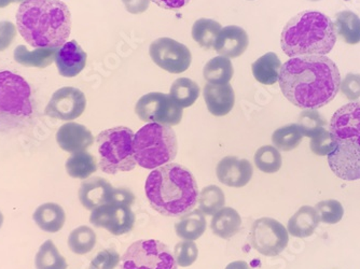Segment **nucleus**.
I'll use <instances>...</instances> for the list:
<instances>
[{
  "mask_svg": "<svg viewBox=\"0 0 360 269\" xmlns=\"http://www.w3.org/2000/svg\"><path fill=\"white\" fill-rule=\"evenodd\" d=\"M280 88L291 104L319 109L333 102L340 91L339 68L326 55L293 58L282 65Z\"/></svg>",
  "mask_w": 360,
  "mask_h": 269,
  "instance_id": "nucleus-1",
  "label": "nucleus"
},
{
  "mask_svg": "<svg viewBox=\"0 0 360 269\" xmlns=\"http://www.w3.org/2000/svg\"><path fill=\"white\" fill-rule=\"evenodd\" d=\"M16 28L32 48H60L72 32V14L60 0H24Z\"/></svg>",
  "mask_w": 360,
  "mask_h": 269,
  "instance_id": "nucleus-2",
  "label": "nucleus"
},
{
  "mask_svg": "<svg viewBox=\"0 0 360 269\" xmlns=\"http://www.w3.org/2000/svg\"><path fill=\"white\" fill-rule=\"evenodd\" d=\"M145 193L155 211L172 218L191 211L200 194L191 171L176 163L153 169L146 180Z\"/></svg>",
  "mask_w": 360,
  "mask_h": 269,
  "instance_id": "nucleus-3",
  "label": "nucleus"
},
{
  "mask_svg": "<svg viewBox=\"0 0 360 269\" xmlns=\"http://www.w3.org/2000/svg\"><path fill=\"white\" fill-rule=\"evenodd\" d=\"M337 42L335 23L317 11H303L293 16L281 36L283 51L290 58L326 55Z\"/></svg>",
  "mask_w": 360,
  "mask_h": 269,
  "instance_id": "nucleus-4",
  "label": "nucleus"
},
{
  "mask_svg": "<svg viewBox=\"0 0 360 269\" xmlns=\"http://www.w3.org/2000/svg\"><path fill=\"white\" fill-rule=\"evenodd\" d=\"M134 157L136 163L146 169H155L175 159L178 143L171 126L148 123L134 136Z\"/></svg>",
  "mask_w": 360,
  "mask_h": 269,
  "instance_id": "nucleus-5",
  "label": "nucleus"
},
{
  "mask_svg": "<svg viewBox=\"0 0 360 269\" xmlns=\"http://www.w3.org/2000/svg\"><path fill=\"white\" fill-rule=\"evenodd\" d=\"M134 136L132 129L125 126L113 127L98 133V166L103 173L117 175L134 169L137 164L133 147Z\"/></svg>",
  "mask_w": 360,
  "mask_h": 269,
  "instance_id": "nucleus-6",
  "label": "nucleus"
},
{
  "mask_svg": "<svg viewBox=\"0 0 360 269\" xmlns=\"http://www.w3.org/2000/svg\"><path fill=\"white\" fill-rule=\"evenodd\" d=\"M177 266L169 247L153 240L133 242L120 261V269H177Z\"/></svg>",
  "mask_w": 360,
  "mask_h": 269,
  "instance_id": "nucleus-7",
  "label": "nucleus"
},
{
  "mask_svg": "<svg viewBox=\"0 0 360 269\" xmlns=\"http://www.w3.org/2000/svg\"><path fill=\"white\" fill-rule=\"evenodd\" d=\"M32 88L27 81L12 72H0V114H32Z\"/></svg>",
  "mask_w": 360,
  "mask_h": 269,
  "instance_id": "nucleus-8",
  "label": "nucleus"
},
{
  "mask_svg": "<svg viewBox=\"0 0 360 269\" xmlns=\"http://www.w3.org/2000/svg\"><path fill=\"white\" fill-rule=\"evenodd\" d=\"M135 113L143 122L172 127L181 122L184 111L169 94L153 92L139 98Z\"/></svg>",
  "mask_w": 360,
  "mask_h": 269,
  "instance_id": "nucleus-9",
  "label": "nucleus"
},
{
  "mask_svg": "<svg viewBox=\"0 0 360 269\" xmlns=\"http://www.w3.org/2000/svg\"><path fill=\"white\" fill-rule=\"evenodd\" d=\"M250 246L266 256H276L286 249L289 242L288 230L272 218H261L252 224Z\"/></svg>",
  "mask_w": 360,
  "mask_h": 269,
  "instance_id": "nucleus-10",
  "label": "nucleus"
},
{
  "mask_svg": "<svg viewBox=\"0 0 360 269\" xmlns=\"http://www.w3.org/2000/svg\"><path fill=\"white\" fill-rule=\"evenodd\" d=\"M149 54L157 66L171 74H183L192 62L189 48L172 38H159L151 42Z\"/></svg>",
  "mask_w": 360,
  "mask_h": 269,
  "instance_id": "nucleus-11",
  "label": "nucleus"
},
{
  "mask_svg": "<svg viewBox=\"0 0 360 269\" xmlns=\"http://www.w3.org/2000/svg\"><path fill=\"white\" fill-rule=\"evenodd\" d=\"M90 222L95 228H105L113 236H121L134 228L135 214L127 204L112 202L93 210Z\"/></svg>",
  "mask_w": 360,
  "mask_h": 269,
  "instance_id": "nucleus-12",
  "label": "nucleus"
},
{
  "mask_svg": "<svg viewBox=\"0 0 360 269\" xmlns=\"http://www.w3.org/2000/svg\"><path fill=\"white\" fill-rule=\"evenodd\" d=\"M86 95L79 88L66 86L52 95L44 113L56 120H76L86 110Z\"/></svg>",
  "mask_w": 360,
  "mask_h": 269,
  "instance_id": "nucleus-13",
  "label": "nucleus"
},
{
  "mask_svg": "<svg viewBox=\"0 0 360 269\" xmlns=\"http://www.w3.org/2000/svg\"><path fill=\"white\" fill-rule=\"evenodd\" d=\"M331 171L340 179L355 181L360 179V145L352 141H339L328 155Z\"/></svg>",
  "mask_w": 360,
  "mask_h": 269,
  "instance_id": "nucleus-14",
  "label": "nucleus"
},
{
  "mask_svg": "<svg viewBox=\"0 0 360 269\" xmlns=\"http://www.w3.org/2000/svg\"><path fill=\"white\" fill-rule=\"evenodd\" d=\"M329 131L338 143L352 141L360 145V102L349 103L335 111Z\"/></svg>",
  "mask_w": 360,
  "mask_h": 269,
  "instance_id": "nucleus-15",
  "label": "nucleus"
},
{
  "mask_svg": "<svg viewBox=\"0 0 360 269\" xmlns=\"http://www.w3.org/2000/svg\"><path fill=\"white\" fill-rule=\"evenodd\" d=\"M216 173L226 187L243 188L252 180L254 168L248 159L226 157L218 163Z\"/></svg>",
  "mask_w": 360,
  "mask_h": 269,
  "instance_id": "nucleus-16",
  "label": "nucleus"
},
{
  "mask_svg": "<svg viewBox=\"0 0 360 269\" xmlns=\"http://www.w3.org/2000/svg\"><path fill=\"white\" fill-rule=\"evenodd\" d=\"M115 193L116 189L106 179L94 177L81 183L78 196L81 205L93 211L100 206L115 202Z\"/></svg>",
  "mask_w": 360,
  "mask_h": 269,
  "instance_id": "nucleus-17",
  "label": "nucleus"
},
{
  "mask_svg": "<svg viewBox=\"0 0 360 269\" xmlns=\"http://www.w3.org/2000/svg\"><path fill=\"white\" fill-rule=\"evenodd\" d=\"M56 143L65 152L74 155L89 149L94 143V137L84 125L68 122L58 129Z\"/></svg>",
  "mask_w": 360,
  "mask_h": 269,
  "instance_id": "nucleus-18",
  "label": "nucleus"
},
{
  "mask_svg": "<svg viewBox=\"0 0 360 269\" xmlns=\"http://www.w3.org/2000/svg\"><path fill=\"white\" fill-rule=\"evenodd\" d=\"M86 58L88 55L76 40L66 42L58 48L56 56L58 74L65 78L78 76L86 67Z\"/></svg>",
  "mask_w": 360,
  "mask_h": 269,
  "instance_id": "nucleus-19",
  "label": "nucleus"
},
{
  "mask_svg": "<svg viewBox=\"0 0 360 269\" xmlns=\"http://www.w3.org/2000/svg\"><path fill=\"white\" fill-rule=\"evenodd\" d=\"M250 39L248 32L240 26L230 25L222 28L216 39L214 48L220 56L236 58L248 50Z\"/></svg>",
  "mask_w": 360,
  "mask_h": 269,
  "instance_id": "nucleus-20",
  "label": "nucleus"
},
{
  "mask_svg": "<svg viewBox=\"0 0 360 269\" xmlns=\"http://www.w3.org/2000/svg\"><path fill=\"white\" fill-rule=\"evenodd\" d=\"M204 100L208 111L215 117H224L231 112L236 104V93L232 86L226 84H210L203 90Z\"/></svg>",
  "mask_w": 360,
  "mask_h": 269,
  "instance_id": "nucleus-21",
  "label": "nucleus"
},
{
  "mask_svg": "<svg viewBox=\"0 0 360 269\" xmlns=\"http://www.w3.org/2000/svg\"><path fill=\"white\" fill-rule=\"evenodd\" d=\"M319 224V214L315 207L303 206L289 218L287 230L293 237L307 238L314 234Z\"/></svg>",
  "mask_w": 360,
  "mask_h": 269,
  "instance_id": "nucleus-22",
  "label": "nucleus"
},
{
  "mask_svg": "<svg viewBox=\"0 0 360 269\" xmlns=\"http://www.w3.org/2000/svg\"><path fill=\"white\" fill-rule=\"evenodd\" d=\"M242 225V218L236 209L231 207H224L216 212L210 222L212 232L222 238L230 240L238 234Z\"/></svg>",
  "mask_w": 360,
  "mask_h": 269,
  "instance_id": "nucleus-23",
  "label": "nucleus"
},
{
  "mask_svg": "<svg viewBox=\"0 0 360 269\" xmlns=\"http://www.w3.org/2000/svg\"><path fill=\"white\" fill-rule=\"evenodd\" d=\"M32 218L38 228L44 232H58L64 226L66 214L62 206L54 203H46L36 209Z\"/></svg>",
  "mask_w": 360,
  "mask_h": 269,
  "instance_id": "nucleus-24",
  "label": "nucleus"
},
{
  "mask_svg": "<svg viewBox=\"0 0 360 269\" xmlns=\"http://www.w3.org/2000/svg\"><path fill=\"white\" fill-rule=\"evenodd\" d=\"M58 50L56 48H37L30 51L25 46H19L14 50L13 58L22 66L46 68L56 62Z\"/></svg>",
  "mask_w": 360,
  "mask_h": 269,
  "instance_id": "nucleus-25",
  "label": "nucleus"
},
{
  "mask_svg": "<svg viewBox=\"0 0 360 269\" xmlns=\"http://www.w3.org/2000/svg\"><path fill=\"white\" fill-rule=\"evenodd\" d=\"M282 62L273 52L264 54L252 63V70L255 79L264 86H273L280 79Z\"/></svg>",
  "mask_w": 360,
  "mask_h": 269,
  "instance_id": "nucleus-26",
  "label": "nucleus"
},
{
  "mask_svg": "<svg viewBox=\"0 0 360 269\" xmlns=\"http://www.w3.org/2000/svg\"><path fill=\"white\" fill-rule=\"evenodd\" d=\"M207 222L204 214L200 210L188 212L175 224V232L178 237L184 240H199L205 232Z\"/></svg>",
  "mask_w": 360,
  "mask_h": 269,
  "instance_id": "nucleus-27",
  "label": "nucleus"
},
{
  "mask_svg": "<svg viewBox=\"0 0 360 269\" xmlns=\"http://www.w3.org/2000/svg\"><path fill=\"white\" fill-rule=\"evenodd\" d=\"M335 32L347 44L360 42V18L353 11L345 10L335 15Z\"/></svg>",
  "mask_w": 360,
  "mask_h": 269,
  "instance_id": "nucleus-28",
  "label": "nucleus"
},
{
  "mask_svg": "<svg viewBox=\"0 0 360 269\" xmlns=\"http://www.w3.org/2000/svg\"><path fill=\"white\" fill-rule=\"evenodd\" d=\"M65 167L70 177L86 180L97 171L98 164L91 153L82 151L74 153L72 157H68Z\"/></svg>",
  "mask_w": 360,
  "mask_h": 269,
  "instance_id": "nucleus-29",
  "label": "nucleus"
},
{
  "mask_svg": "<svg viewBox=\"0 0 360 269\" xmlns=\"http://www.w3.org/2000/svg\"><path fill=\"white\" fill-rule=\"evenodd\" d=\"M234 74L231 60L224 56H217L206 63L203 77L210 84H226Z\"/></svg>",
  "mask_w": 360,
  "mask_h": 269,
  "instance_id": "nucleus-30",
  "label": "nucleus"
},
{
  "mask_svg": "<svg viewBox=\"0 0 360 269\" xmlns=\"http://www.w3.org/2000/svg\"><path fill=\"white\" fill-rule=\"evenodd\" d=\"M169 96L180 108H188L199 98L200 86L191 79L179 78L172 84Z\"/></svg>",
  "mask_w": 360,
  "mask_h": 269,
  "instance_id": "nucleus-31",
  "label": "nucleus"
},
{
  "mask_svg": "<svg viewBox=\"0 0 360 269\" xmlns=\"http://www.w3.org/2000/svg\"><path fill=\"white\" fill-rule=\"evenodd\" d=\"M36 269H68V264L52 240L40 246L35 258Z\"/></svg>",
  "mask_w": 360,
  "mask_h": 269,
  "instance_id": "nucleus-32",
  "label": "nucleus"
},
{
  "mask_svg": "<svg viewBox=\"0 0 360 269\" xmlns=\"http://www.w3.org/2000/svg\"><path fill=\"white\" fill-rule=\"evenodd\" d=\"M222 27L218 22L210 19H200L194 22L192 26V38L202 48H214Z\"/></svg>",
  "mask_w": 360,
  "mask_h": 269,
  "instance_id": "nucleus-33",
  "label": "nucleus"
},
{
  "mask_svg": "<svg viewBox=\"0 0 360 269\" xmlns=\"http://www.w3.org/2000/svg\"><path fill=\"white\" fill-rule=\"evenodd\" d=\"M303 137L304 136L298 124L285 125L273 133V147H276L278 151L288 152L300 145Z\"/></svg>",
  "mask_w": 360,
  "mask_h": 269,
  "instance_id": "nucleus-34",
  "label": "nucleus"
},
{
  "mask_svg": "<svg viewBox=\"0 0 360 269\" xmlns=\"http://www.w3.org/2000/svg\"><path fill=\"white\" fill-rule=\"evenodd\" d=\"M68 242L72 252L84 256L94 249L96 244V234L89 226L81 225L70 232Z\"/></svg>",
  "mask_w": 360,
  "mask_h": 269,
  "instance_id": "nucleus-35",
  "label": "nucleus"
},
{
  "mask_svg": "<svg viewBox=\"0 0 360 269\" xmlns=\"http://www.w3.org/2000/svg\"><path fill=\"white\" fill-rule=\"evenodd\" d=\"M200 211L206 216H214L216 212L224 207L226 196L219 187L208 185L204 188L199 194Z\"/></svg>",
  "mask_w": 360,
  "mask_h": 269,
  "instance_id": "nucleus-36",
  "label": "nucleus"
},
{
  "mask_svg": "<svg viewBox=\"0 0 360 269\" xmlns=\"http://www.w3.org/2000/svg\"><path fill=\"white\" fill-rule=\"evenodd\" d=\"M254 159L257 168L262 173H275L282 167V155L273 145H264L257 150Z\"/></svg>",
  "mask_w": 360,
  "mask_h": 269,
  "instance_id": "nucleus-37",
  "label": "nucleus"
},
{
  "mask_svg": "<svg viewBox=\"0 0 360 269\" xmlns=\"http://www.w3.org/2000/svg\"><path fill=\"white\" fill-rule=\"evenodd\" d=\"M297 124L300 126L303 136L312 138L319 131L325 129L327 122H326L323 115L317 112L315 109H305V110L302 111L301 114L299 115L298 123H297Z\"/></svg>",
  "mask_w": 360,
  "mask_h": 269,
  "instance_id": "nucleus-38",
  "label": "nucleus"
},
{
  "mask_svg": "<svg viewBox=\"0 0 360 269\" xmlns=\"http://www.w3.org/2000/svg\"><path fill=\"white\" fill-rule=\"evenodd\" d=\"M319 214V222L326 224H337L345 216V208L338 200H323L315 206Z\"/></svg>",
  "mask_w": 360,
  "mask_h": 269,
  "instance_id": "nucleus-39",
  "label": "nucleus"
},
{
  "mask_svg": "<svg viewBox=\"0 0 360 269\" xmlns=\"http://www.w3.org/2000/svg\"><path fill=\"white\" fill-rule=\"evenodd\" d=\"M311 139H312L311 145H309L311 150L314 155H319V157L330 155L338 145L335 137L330 133V131H327L326 129L319 131Z\"/></svg>",
  "mask_w": 360,
  "mask_h": 269,
  "instance_id": "nucleus-40",
  "label": "nucleus"
},
{
  "mask_svg": "<svg viewBox=\"0 0 360 269\" xmlns=\"http://www.w3.org/2000/svg\"><path fill=\"white\" fill-rule=\"evenodd\" d=\"M199 256L198 247L191 240H184L178 242L174 249V258L176 264L180 267L191 266Z\"/></svg>",
  "mask_w": 360,
  "mask_h": 269,
  "instance_id": "nucleus-41",
  "label": "nucleus"
},
{
  "mask_svg": "<svg viewBox=\"0 0 360 269\" xmlns=\"http://www.w3.org/2000/svg\"><path fill=\"white\" fill-rule=\"evenodd\" d=\"M120 261V256L115 249H105L93 258L89 269H115Z\"/></svg>",
  "mask_w": 360,
  "mask_h": 269,
  "instance_id": "nucleus-42",
  "label": "nucleus"
},
{
  "mask_svg": "<svg viewBox=\"0 0 360 269\" xmlns=\"http://www.w3.org/2000/svg\"><path fill=\"white\" fill-rule=\"evenodd\" d=\"M340 91L351 102L360 98V74H347L340 83Z\"/></svg>",
  "mask_w": 360,
  "mask_h": 269,
  "instance_id": "nucleus-43",
  "label": "nucleus"
},
{
  "mask_svg": "<svg viewBox=\"0 0 360 269\" xmlns=\"http://www.w3.org/2000/svg\"><path fill=\"white\" fill-rule=\"evenodd\" d=\"M16 36V27L12 22H0V52L11 46Z\"/></svg>",
  "mask_w": 360,
  "mask_h": 269,
  "instance_id": "nucleus-44",
  "label": "nucleus"
},
{
  "mask_svg": "<svg viewBox=\"0 0 360 269\" xmlns=\"http://www.w3.org/2000/svg\"><path fill=\"white\" fill-rule=\"evenodd\" d=\"M151 0H122L125 10L129 13L141 14L148 10Z\"/></svg>",
  "mask_w": 360,
  "mask_h": 269,
  "instance_id": "nucleus-45",
  "label": "nucleus"
},
{
  "mask_svg": "<svg viewBox=\"0 0 360 269\" xmlns=\"http://www.w3.org/2000/svg\"><path fill=\"white\" fill-rule=\"evenodd\" d=\"M160 8L167 10H179L186 7L191 0H151Z\"/></svg>",
  "mask_w": 360,
  "mask_h": 269,
  "instance_id": "nucleus-46",
  "label": "nucleus"
},
{
  "mask_svg": "<svg viewBox=\"0 0 360 269\" xmlns=\"http://www.w3.org/2000/svg\"><path fill=\"white\" fill-rule=\"evenodd\" d=\"M226 269H252L248 265V263L245 261H236V262L230 263Z\"/></svg>",
  "mask_w": 360,
  "mask_h": 269,
  "instance_id": "nucleus-47",
  "label": "nucleus"
},
{
  "mask_svg": "<svg viewBox=\"0 0 360 269\" xmlns=\"http://www.w3.org/2000/svg\"><path fill=\"white\" fill-rule=\"evenodd\" d=\"M19 1H24V0H0V8H6L11 4L19 3Z\"/></svg>",
  "mask_w": 360,
  "mask_h": 269,
  "instance_id": "nucleus-48",
  "label": "nucleus"
},
{
  "mask_svg": "<svg viewBox=\"0 0 360 269\" xmlns=\"http://www.w3.org/2000/svg\"><path fill=\"white\" fill-rule=\"evenodd\" d=\"M4 224V214L3 212L0 211V228L3 226Z\"/></svg>",
  "mask_w": 360,
  "mask_h": 269,
  "instance_id": "nucleus-49",
  "label": "nucleus"
},
{
  "mask_svg": "<svg viewBox=\"0 0 360 269\" xmlns=\"http://www.w3.org/2000/svg\"><path fill=\"white\" fill-rule=\"evenodd\" d=\"M309 1H319V0H309Z\"/></svg>",
  "mask_w": 360,
  "mask_h": 269,
  "instance_id": "nucleus-50",
  "label": "nucleus"
}]
</instances>
